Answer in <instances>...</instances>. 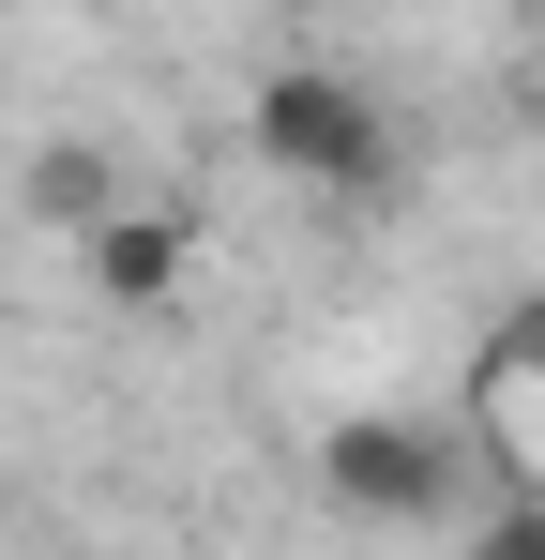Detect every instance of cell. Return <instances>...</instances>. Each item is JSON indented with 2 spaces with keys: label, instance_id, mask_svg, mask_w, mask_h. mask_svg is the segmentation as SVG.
<instances>
[{
  "label": "cell",
  "instance_id": "cell-1",
  "mask_svg": "<svg viewBox=\"0 0 545 560\" xmlns=\"http://www.w3.org/2000/svg\"><path fill=\"white\" fill-rule=\"evenodd\" d=\"M243 137H258V167H288V183H318V197H394V167H409L394 106L363 92L349 61H272L258 106H243Z\"/></svg>",
  "mask_w": 545,
  "mask_h": 560
},
{
  "label": "cell",
  "instance_id": "cell-2",
  "mask_svg": "<svg viewBox=\"0 0 545 560\" xmlns=\"http://www.w3.org/2000/svg\"><path fill=\"white\" fill-rule=\"evenodd\" d=\"M303 469H318V500H334L349 530H425V515L469 500V440L425 424V409H349V424H318Z\"/></svg>",
  "mask_w": 545,
  "mask_h": 560
},
{
  "label": "cell",
  "instance_id": "cell-3",
  "mask_svg": "<svg viewBox=\"0 0 545 560\" xmlns=\"http://www.w3.org/2000/svg\"><path fill=\"white\" fill-rule=\"evenodd\" d=\"M77 273L106 288V303H137V318H152V303H182V273H197V212H167V197L106 212V228L77 243Z\"/></svg>",
  "mask_w": 545,
  "mask_h": 560
},
{
  "label": "cell",
  "instance_id": "cell-4",
  "mask_svg": "<svg viewBox=\"0 0 545 560\" xmlns=\"http://www.w3.org/2000/svg\"><path fill=\"white\" fill-rule=\"evenodd\" d=\"M31 228H61V243H91V228H106V212H137V197L106 183V152H91V137H61V152H31Z\"/></svg>",
  "mask_w": 545,
  "mask_h": 560
},
{
  "label": "cell",
  "instance_id": "cell-5",
  "mask_svg": "<svg viewBox=\"0 0 545 560\" xmlns=\"http://www.w3.org/2000/svg\"><path fill=\"white\" fill-rule=\"evenodd\" d=\"M454 560H545V485H500L485 515H469V546Z\"/></svg>",
  "mask_w": 545,
  "mask_h": 560
},
{
  "label": "cell",
  "instance_id": "cell-6",
  "mask_svg": "<svg viewBox=\"0 0 545 560\" xmlns=\"http://www.w3.org/2000/svg\"><path fill=\"white\" fill-rule=\"evenodd\" d=\"M469 378H485V394H515V378H545V303H531V318H500V334H485V364H469Z\"/></svg>",
  "mask_w": 545,
  "mask_h": 560
}]
</instances>
